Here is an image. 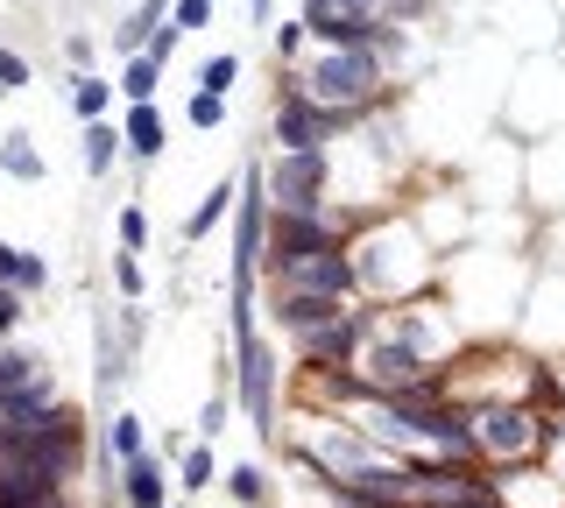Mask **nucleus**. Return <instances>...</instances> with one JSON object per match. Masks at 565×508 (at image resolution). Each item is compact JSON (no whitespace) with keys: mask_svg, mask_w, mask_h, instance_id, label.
I'll list each match as a JSON object with an SVG mask.
<instances>
[{"mask_svg":"<svg viewBox=\"0 0 565 508\" xmlns=\"http://www.w3.org/2000/svg\"><path fill=\"white\" fill-rule=\"evenodd\" d=\"M367 332H375V318L367 311H340V318L297 332V354H305V367H353L367 346Z\"/></svg>","mask_w":565,"mask_h":508,"instance_id":"1a4fd4ad","label":"nucleus"},{"mask_svg":"<svg viewBox=\"0 0 565 508\" xmlns=\"http://www.w3.org/2000/svg\"><path fill=\"white\" fill-rule=\"evenodd\" d=\"M388 43H361V50H326V57H311L305 72H297V85L318 99L326 114H340V120H367L382 107V93H388Z\"/></svg>","mask_w":565,"mask_h":508,"instance_id":"f257e3e1","label":"nucleus"},{"mask_svg":"<svg viewBox=\"0 0 565 508\" xmlns=\"http://www.w3.org/2000/svg\"><path fill=\"white\" fill-rule=\"evenodd\" d=\"M0 508H71L64 473H43V466H0Z\"/></svg>","mask_w":565,"mask_h":508,"instance_id":"9b49d317","label":"nucleus"},{"mask_svg":"<svg viewBox=\"0 0 565 508\" xmlns=\"http://www.w3.org/2000/svg\"><path fill=\"white\" fill-rule=\"evenodd\" d=\"M120 134H128L135 155H163V114H156V107H128V128H120Z\"/></svg>","mask_w":565,"mask_h":508,"instance_id":"a211bd4d","label":"nucleus"},{"mask_svg":"<svg viewBox=\"0 0 565 508\" xmlns=\"http://www.w3.org/2000/svg\"><path fill=\"white\" fill-rule=\"evenodd\" d=\"M120 142H128L120 128L93 120V128H85V170H93V177H106V170H114V155H120Z\"/></svg>","mask_w":565,"mask_h":508,"instance_id":"aec40b11","label":"nucleus"},{"mask_svg":"<svg viewBox=\"0 0 565 508\" xmlns=\"http://www.w3.org/2000/svg\"><path fill=\"white\" fill-rule=\"evenodd\" d=\"M14 318H22V290H0V346H8Z\"/></svg>","mask_w":565,"mask_h":508,"instance_id":"c756f323","label":"nucleus"},{"mask_svg":"<svg viewBox=\"0 0 565 508\" xmlns=\"http://www.w3.org/2000/svg\"><path fill=\"white\" fill-rule=\"evenodd\" d=\"M156 78H163V64H156V57H128V72H120V93H128L135 107H149V99H156Z\"/></svg>","mask_w":565,"mask_h":508,"instance_id":"5701e85b","label":"nucleus"},{"mask_svg":"<svg viewBox=\"0 0 565 508\" xmlns=\"http://www.w3.org/2000/svg\"><path fill=\"white\" fill-rule=\"evenodd\" d=\"M347 240V219L332 213H269V261L276 269H290V261H305V255H326V248H340Z\"/></svg>","mask_w":565,"mask_h":508,"instance_id":"39448f33","label":"nucleus"},{"mask_svg":"<svg viewBox=\"0 0 565 508\" xmlns=\"http://www.w3.org/2000/svg\"><path fill=\"white\" fill-rule=\"evenodd\" d=\"M305 36H311V29H305V22H282V29H276V57H282V64H290V57H297V50H305Z\"/></svg>","mask_w":565,"mask_h":508,"instance_id":"c85d7f7f","label":"nucleus"},{"mask_svg":"<svg viewBox=\"0 0 565 508\" xmlns=\"http://www.w3.org/2000/svg\"><path fill=\"white\" fill-rule=\"evenodd\" d=\"M120 501L128 508H170V473L156 452H141L135 466H120Z\"/></svg>","mask_w":565,"mask_h":508,"instance_id":"f8f14e48","label":"nucleus"},{"mask_svg":"<svg viewBox=\"0 0 565 508\" xmlns=\"http://www.w3.org/2000/svg\"><path fill=\"white\" fill-rule=\"evenodd\" d=\"M388 332H396L403 346H411V354H424V360H446L452 346H459V332H452V318H438V304H403V311H388L382 318Z\"/></svg>","mask_w":565,"mask_h":508,"instance_id":"9d476101","label":"nucleus"},{"mask_svg":"<svg viewBox=\"0 0 565 508\" xmlns=\"http://www.w3.org/2000/svg\"><path fill=\"white\" fill-rule=\"evenodd\" d=\"M0 170H8V177H22V184L43 177V155L29 149V134H8V142H0Z\"/></svg>","mask_w":565,"mask_h":508,"instance_id":"4be33fe9","label":"nucleus"},{"mask_svg":"<svg viewBox=\"0 0 565 508\" xmlns=\"http://www.w3.org/2000/svg\"><path fill=\"white\" fill-rule=\"evenodd\" d=\"M22 85H29V64L14 50H0V93H22Z\"/></svg>","mask_w":565,"mask_h":508,"instance_id":"cd10ccee","label":"nucleus"},{"mask_svg":"<svg viewBox=\"0 0 565 508\" xmlns=\"http://www.w3.org/2000/svg\"><path fill=\"white\" fill-rule=\"evenodd\" d=\"M184 120H191V128H199V134H212V128H220V120H226V99H220V93H199V99H191V107H184Z\"/></svg>","mask_w":565,"mask_h":508,"instance_id":"393cba45","label":"nucleus"},{"mask_svg":"<svg viewBox=\"0 0 565 508\" xmlns=\"http://www.w3.org/2000/svg\"><path fill=\"white\" fill-rule=\"evenodd\" d=\"M473 437H481V460L488 466H530L552 437H544V417L530 402H509V396H488L473 402Z\"/></svg>","mask_w":565,"mask_h":508,"instance_id":"7ed1b4c3","label":"nucleus"},{"mask_svg":"<svg viewBox=\"0 0 565 508\" xmlns=\"http://www.w3.org/2000/svg\"><path fill=\"white\" fill-rule=\"evenodd\" d=\"M170 508H184V501H170Z\"/></svg>","mask_w":565,"mask_h":508,"instance_id":"f704fd0d","label":"nucleus"},{"mask_svg":"<svg viewBox=\"0 0 565 508\" xmlns=\"http://www.w3.org/2000/svg\"><path fill=\"white\" fill-rule=\"evenodd\" d=\"M247 8H255V22H269V8H276V0H247Z\"/></svg>","mask_w":565,"mask_h":508,"instance_id":"72a5a7b5","label":"nucleus"},{"mask_svg":"<svg viewBox=\"0 0 565 508\" xmlns=\"http://www.w3.org/2000/svg\"><path fill=\"white\" fill-rule=\"evenodd\" d=\"M226 495H234L241 508H262V501H269V473H262L255 460H241L234 473H226Z\"/></svg>","mask_w":565,"mask_h":508,"instance_id":"412c9836","label":"nucleus"},{"mask_svg":"<svg viewBox=\"0 0 565 508\" xmlns=\"http://www.w3.org/2000/svg\"><path fill=\"white\" fill-rule=\"evenodd\" d=\"M340 311L347 304H332V296H276V325L290 332V339L311 332V325H326V318H340Z\"/></svg>","mask_w":565,"mask_h":508,"instance_id":"ddd939ff","label":"nucleus"},{"mask_svg":"<svg viewBox=\"0 0 565 508\" xmlns=\"http://www.w3.org/2000/svg\"><path fill=\"white\" fill-rule=\"evenodd\" d=\"M43 375H50V367L35 360V354H22V346H0V402L22 396L29 381H43Z\"/></svg>","mask_w":565,"mask_h":508,"instance_id":"2eb2a0df","label":"nucleus"},{"mask_svg":"<svg viewBox=\"0 0 565 508\" xmlns=\"http://www.w3.org/2000/svg\"><path fill=\"white\" fill-rule=\"evenodd\" d=\"M71 107H78L85 128H93V120H106V107H114V85L93 78V72H78V78H71Z\"/></svg>","mask_w":565,"mask_h":508,"instance_id":"6ab92c4d","label":"nucleus"},{"mask_svg":"<svg viewBox=\"0 0 565 508\" xmlns=\"http://www.w3.org/2000/svg\"><path fill=\"white\" fill-rule=\"evenodd\" d=\"M141 460V417L120 410L114 424H106V466H135Z\"/></svg>","mask_w":565,"mask_h":508,"instance_id":"f3484780","label":"nucleus"},{"mask_svg":"<svg viewBox=\"0 0 565 508\" xmlns=\"http://www.w3.org/2000/svg\"><path fill=\"white\" fill-rule=\"evenodd\" d=\"M234 354H241V410H247V424L276 445V375H282L276 346L269 339H234Z\"/></svg>","mask_w":565,"mask_h":508,"instance_id":"6e6552de","label":"nucleus"},{"mask_svg":"<svg viewBox=\"0 0 565 508\" xmlns=\"http://www.w3.org/2000/svg\"><path fill=\"white\" fill-rule=\"evenodd\" d=\"M446 375V367H431L424 354H411V346L396 339L382 318L375 332H367V346H361V360H353V381H361L367 396H382V402H396V396H417V389H431V381Z\"/></svg>","mask_w":565,"mask_h":508,"instance_id":"f03ea898","label":"nucleus"},{"mask_svg":"<svg viewBox=\"0 0 565 508\" xmlns=\"http://www.w3.org/2000/svg\"><path fill=\"white\" fill-rule=\"evenodd\" d=\"M141 234H149V219L128 205V213H120V240H128V248H141Z\"/></svg>","mask_w":565,"mask_h":508,"instance_id":"2f4dec72","label":"nucleus"},{"mask_svg":"<svg viewBox=\"0 0 565 508\" xmlns=\"http://www.w3.org/2000/svg\"><path fill=\"white\" fill-rule=\"evenodd\" d=\"M353 290H361V269H353L347 248H326V255H305L290 269H276V296H332V304H347Z\"/></svg>","mask_w":565,"mask_h":508,"instance_id":"423d86ee","label":"nucleus"},{"mask_svg":"<svg viewBox=\"0 0 565 508\" xmlns=\"http://www.w3.org/2000/svg\"><path fill=\"white\" fill-rule=\"evenodd\" d=\"M43 283H50L43 255H29V248H8V240H0V290H43Z\"/></svg>","mask_w":565,"mask_h":508,"instance_id":"4468645a","label":"nucleus"},{"mask_svg":"<svg viewBox=\"0 0 565 508\" xmlns=\"http://www.w3.org/2000/svg\"><path fill=\"white\" fill-rule=\"evenodd\" d=\"M170 50H177V29H156V36H149V50H141V57H156V64H170Z\"/></svg>","mask_w":565,"mask_h":508,"instance_id":"7c9ffc66","label":"nucleus"},{"mask_svg":"<svg viewBox=\"0 0 565 508\" xmlns=\"http://www.w3.org/2000/svg\"><path fill=\"white\" fill-rule=\"evenodd\" d=\"M170 22H177V29H205V22H212V0H177Z\"/></svg>","mask_w":565,"mask_h":508,"instance_id":"bb28decb","label":"nucleus"},{"mask_svg":"<svg viewBox=\"0 0 565 508\" xmlns=\"http://www.w3.org/2000/svg\"><path fill=\"white\" fill-rule=\"evenodd\" d=\"M262 177H269V205L276 213H326V191H332V155L326 149H276L269 163H262Z\"/></svg>","mask_w":565,"mask_h":508,"instance_id":"20e7f679","label":"nucleus"},{"mask_svg":"<svg viewBox=\"0 0 565 508\" xmlns=\"http://www.w3.org/2000/svg\"><path fill=\"white\" fill-rule=\"evenodd\" d=\"M177 466H184V487H212V452L205 445H184V460H177Z\"/></svg>","mask_w":565,"mask_h":508,"instance_id":"a878e982","label":"nucleus"},{"mask_svg":"<svg viewBox=\"0 0 565 508\" xmlns=\"http://www.w3.org/2000/svg\"><path fill=\"white\" fill-rule=\"evenodd\" d=\"M114 275H120V290H128V296L141 290V269H135V255H120V261H114Z\"/></svg>","mask_w":565,"mask_h":508,"instance_id":"473e14b6","label":"nucleus"},{"mask_svg":"<svg viewBox=\"0 0 565 508\" xmlns=\"http://www.w3.org/2000/svg\"><path fill=\"white\" fill-rule=\"evenodd\" d=\"M226 205H241V184H234V177H220V184L205 191V198H199V213H191V226H184V234H191V240H205L212 226H220V213H226Z\"/></svg>","mask_w":565,"mask_h":508,"instance_id":"dca6fc26","label":"nucleus"},{"mask_svg":"<svg viewBox=\"0 0 565 508\" xmlns=\"http://www.w3.org/2000/svg\"><path fill=\"white\" fill-rule=\"evenodd\" d=\"M340 128H361V120H340V114H326V107H318V99H311L297 78L276 93V142H282V149H326Z\"/></svg>","mask_w":565,"mask_h":508,"instance_id":"0eeeda50","label":"nucleus"},{"mask_svg":"<svg viewBox=\"0 0 565 508\" xmlns=\"http://www.w3.org/2000/svg\"><path fill=\"white\" fill-rule=\"evenodd\" d=\"M234 78H241V57L234 50H226V57H205V72H199V93H234Z\"/></svg>","mask_w":565,"mask_h":508,"instance_id":"b1692460","label":"nucleus"}]
</instances>
